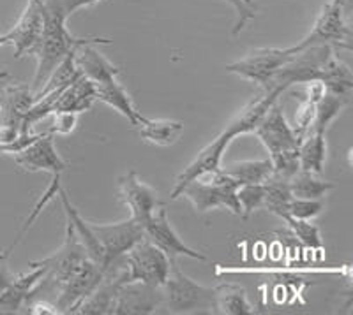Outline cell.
<instances>
[{"mask_svg":"<svg viewBox=\"0 0 353 315\" xmlns=\"http://www.w3.org/2000/svg\"><path fill=\"white\" fill-rule=\"evenodd\" d=\"M237 136H241V131H239V127L235 125V122H232V124L221 132L219 136H217L212 143L207 144V146L198 153L196 159L189 164L188 168H184V171H182L181 175L176 176L175 187H173L172 196L170 197H172V199H179V194H181L182 187H184L185 184H189L191 180L198 178V176L201 175H207V173L219 171L221 160H223L226 148H228V144Z\"/></svg>","mask_w":353,"mask_h":315,"instance_id":"10","label":"cell"},{"mask_svg":"<svg viewBox=\"0 0 353 315\" xmlns=\"http://www.w3.org/2000/svg\"><path fill=\"white\" fill-rule=\"evenodd\" d=\"M290 178H283L279 175H272L265 182V199L263 210L274 213L279 219L285 220L288 217V204L292 201V191H290Z\"/></svg>","mask_w":353,"mask_h":315,"instance_id":"27","label":"cell"},{"mask_svg":"<svg viewBox=\"0 0 353 315\" xmlns=\"http://www.w3.org/2000/svg\"><path fill=\"white\" fill-rule=\"evenodd\" d=\"M32 88L20 83L6 85L2 97H0V125L20 132L21 120H23L27 109L32 106Z\"/></svg>","mask_w":353,"mask_h":315,"instance_id":"18","label":"cell"},{"mask_svg":"<svg viewBox=\"0 0 353 315\" xmlns=\"http://www.w3.org/2000/svg\"><path fill=\"white\" fill-rule=\"evenodd\" d=\"M350 4L343 0H330L321 8L320 14L314 20V25L311 27L307 36L295 46H288L292 53H299L311 46H339V48L352 50V28L346 21Z\"/></svg>","mask_w":353,"mask_h":315,"instance_id":"4","label":"cell"},{"mask_svg":"<svg viewBox=\"0 0 353 315\" xmlns=\"http://www.w3.org/2000/svg\"><path fill=\"white\" fill-rule=\"evenodd\" d=\"M8 85V81L6 80H0V97H2V92H4V87Z\"/></svg>","mask_w":353,"mask_h":315,"instance_id":"38","label":"cell"},{"mask_svg":"<svg viewBox=\"0 0 353 315\" xmlns=\"http://www.w3.org/2000/svg\"><path fill=\"white\" fill-rule=\"evenodd\" d=\"M138 127H140L141 140L156 146H172L184 134V122L179 120L143 118Z\"/></svg>","mask_w":353,"mask_h":315,"instance_id":"23","label":"cell"},{"mask_svg":"<svg viewBox=\"0 0 353 315\" xmlns=\"http://www.w3.org/2000/svg\"><path fill=\"white\" fill-rule=\"evenodd\" d=\"M327 159L325 134H307L299 144V166L314 175L323 173Z\"/></svg>","mask_w":353,"mask_h":315,"instance_id":"26","label":"cell"},{"mask_svg":"<svg viewBox=\"0 0 353 315\" xmlns=\"http://www.w3.org/2000/svg\"><path fill=\"white\" fill-rule=\"evenodd\" d=\"M32 2H39V0H32Z\"/></svg>","mask_w":353,"mask_h":315,"instance_id":"39","label":"cell"},{"mask_svg":"<svg viewBox=\"0 0 353 315\" xmlns=\"http://www.w3.org/2000/svg\"><path fill=\"white\" fill-rule=\"evenodd\" d=\"M90 231L94 232L103 250V273H106L117 261L131 247L143 238V228L134 219L129 217L128 220L115 224H94L88 222Z\"/></svg>","mask_w":353,"mask_h":315,"instance_id":"7","label":"cell"},{"mask_svg":"<svg viewBox=\"0 0 353 315\" xmlns=\"http://www.w3.org/2000/svg\"><path fill=\"white\" fill-rule=\"evenodd\" d=\"M103 276H105V273L101 272L99 266L90 257L85 259L74 270V273L59 287L55 307L59 308L61 314H72L78 305L99 285Z\"/></svg>","mask_w":353,"mask_h":315,"instance_id":"11","label":"cell"},{"mask_svg":"<svg viewBox=\"0 0 353 315\" xmlns=\"http://www.w3.org/2000/svg\"><path fill=\"white\" fill-rule=\"evenodd\" d=\"M285 222L288 224V228L292 229L293 235L297 236L305 247L311 248V250L314 252H323L321 232L316 224H311V220L293 219V217H286Z\"/></svg>","mask_w":353,"mask_h":315,"instance_id":"29","label":"cell"},{"mask_svg":"<svg viewBox=\"0 0 353 315\" xmlns=\"http://www.w3.org/2000/svg\"><path fill=\"white\" fill-rule=\"evenodd\" d=\"M27 314H32V315H41V314H50V315H57V314H61L59 312V308L55 307V305H50L48 301H28L27 303Z\"/></svg>","mask_w":353,"mask_h":315,"instance_id":"34","label":"cell"},{"mask_svg":"<svg viewBox=\"0 0 353 315\" xmlns=\"http://www.w3.org/2000/svg\"><path fill=\"white\" fill-rule=\"evenodd\" d=\"M14 162L25 169V171H48L52 175H62L65 169V162L57 152L53 143V134L46 132L41 134L32 144H28L25 150L17 153Z\"/></svg>","mask_w":353,"mask_h":315,"instance_id":"17","label":"cell"},{"mask_svg":"<svg viewBox=\"0 0 353 315\" xmlns=\"http://www.w3.org/2000/svg\"><path fill=\"white\" fill-rule=\"evenodd\" d=\"M41 32H43V14H41L39 4L28 0L27 8L21 12L14 27L6 32L9 37V44L14 46V56L21 58L25 55H36L39 48Z\"/></svg>","mask_w":353,"mask_h":315,"instance_id":"15","label":"cell"},{"mask_svg":"<svg viewBox=\"0 0 353 315\" xmlns=\"http://www.w3.org/2000/svg\"><path fill=\"white\" fill-rule=\"evenodd\" d=\"M122 263H124L128 282H141L154 287H163L173 261L143 236L122 256Z\"/></svg>","mask_w":353,"mask_h":315,"instance_id":"6","label":"cell"},{"mask_svg":"<svg viewBox=\"0 0 353 315\" xmlns=\"http://www.w3.org/2000/svg\"><path fill=\"white\" fill-rule=\"evenodd\" d=\"M9 256H11V252L9 250H4L0 254V292L4 291L9 283H11V280L14 279V275H12V273L9 272V268L6 266V259H8Z\"/></svg>","mask_w":353,"mask_h":315,"instance_id":"35","label":"cell"},{"mask_svg":"<svg viewBox=\"0 0 353 315\" xmlns=\"http://www.w3.org/2000/svg\"><path fill=\"white\" fill-rule=\"evenodd\" d=\"M46 270L36 263H30V270L14 275L8 287L0 292V314H18L36 296L37 287L43 283Z\"/></svg>","mask_w":353,"mask_h":315,"instance_id":"16","label":"cell"},{"mask_svg":"<svg viewBox=\"0 0 353 315\" xmlns=\"http://www.w3.org/2000/svg\"><path fill=\"white\" fill-rule=\"evenodd\" d=\"M163 291V308L170 314H193V312H214V289L203 287L189 279L184 272L173 266L166 279Z\"/></svg>","mask_w":353,"mask_h":315,"instance_id":"5","label":"cell"},{"mask_svg":"<svg viewBox=\"0 0 353 315\" xmlns=\"http://www.w3.org/2000/svg\"><path fill=\"white\" fill-rule=\"evenodd\" d=\"M119 191H121V196L124 199L125 206L131 212V219L137 220L141 228L149 222L152 213L163 204L159 201L157 192L150 185L141 182L134 171H129L124 176H121V180H119Z\"/></svg>","mask_w":353,"mask_h":315,"instance_id":"13","label":"cell"},{"mask_svg":"<svg viewBox=\"0 0 353 315\" xmlns=\"http://www.w3.org/2000/svg\"><path fill=\"white\" fill-rule=\"evenodd\" d=\"M265 199V185L263 184H249L241 185L237 188V201L241 204V217L249 219L256 210L263 208Z\"/></svg>","mask_w":353,"mask_h":315,"instance_id":"30","label":"cell"},{"mask_svg":"<svg viewBox=\"0 0 353 315\" xmlns=\"http://www.w3.org/2000/svg\"><path fill=\"white\" fill-rule=\"evenodd\" d=\"M53 124L52 129H50V134H62V136H68L74 131L77 127V120L78 115L74 113H68V111H53Z\"/></svg>","mask_w":353,"mask_h":315,"instance_id":"32","label":"cell"},{"mask_svg":"<svg viewBox=\"0 0 353 315\" xmlns=\"http://www.w3.org/2000/svg\"><path fill=\"white\" fill-rule=\"evenodd\" d=\"M143 235L145 238L150 239L156 247H159L161 250L165 252L166 256H168L172 261H175L176 257H181V256L191 257V259H198V261H207V256H205V254L193 250V248H189L188 245L182 241L181 236L176 235L175 229L170 226L168 213H166L165 204H161L156 212L152 213L149 222L145 224Z\"/></svg>","mask_w":353,"mask_h":315,"instance_id":"12","label":"cell"},{"mask_svg":"<svg viewBox=\"0 0 353 315\" xmlns=\"http://www.w3.org/2000/svg\"><path fill=\"white\" fill-rule=\"evenodd\" d=\"M74 64L81 72V76L88 78L96 85L105 83L121 74V67H117L113 62H110L103 53L94 48L92 44H83L74 50Z\"/></svg>","mask_w":353,"mask_h":315,"instance_id":"19","label":"cell"},{"mask_svg":"<svg viewBox=\"0 0 353 315\" xmlns=\"http://www.w3.org/2000/svg\"><path fill=\"white\" fill-rule=\"evenodd\" d=\"M237 182L223 173V169L207 173L191 180L182 187L179 197H185L198 213L225 208L233 215H241V204L237 201Z\"/></svg>","mask_w":353,"mask_h":315,"instance_id":"3","label":"cell"},{"mask_svg":"<svg viewBox=\"0 0 353 315\" xmlns=\"http://www.w3.org/2000/svg\"><path fill=\"white\" fill-rule=\"evenodd\" d=\"M288 184L292 196L301 197V199H323L334 188L332 182L323 180L321 175L304 171V169H299L295 175L290 176Z\"/></svg>","mask_w":353,"mask_h":315,"instance_id":"25","label":"cell"},{"mask_svg":"<svg viewBox=\"0 0 353 315\" xmlns=\"http://www.w3.org/2000/svg\"><path fill=\"white\" fill-rule=\"evenodd\" d=\"M214 312L223 315H248L256 310L249 303L248 294L241 285L221 283L214 289Z\"/></svg>","mask_w":353,"mask_h":315,"instance_id":"22","label":"cell"},{"mask_svg":"<svg viewBox=\"0 0 353 315\" xmlns=\"http://www.w3.org/2000/svg\"><path fill=\"white\" fill-rule=\"evenodd\" d=\"M225 2H228V4L235 9V12H237V21H235V27H233L232 30L233 36H237L241 30H244L245 23H248L249 20H253L254 14H256V8H254V6L244 4V0H225Z\"/></svg>","mask_w":353,"mask_h":315,"instance_id":"33","label":"cell"},{"mask_svg":"<svg viewBox=\"0 0 353 315\" xmlns=\"http://www.w3.org/2000/svg\"><path fill=\"white\" fill-rule=\"evenodd\" d=\"M96 90L97 100L108 104L110 108L117 109V111L121 113L122 116H125V118L129 120V124L134 125V127H138V125L141 124V120H143L145 116H141L140 111H137L131 97L125 92L124 87L117 81V78L105 81V83L96 85Z\"/></svg>","mask_w":353,"mask_h":315,"instance_id":"21","label":"cell"},{"mask_svg":"<svg viewBox=\"0 0 353 315\" xmlns=\"http://www.w3.org/2000/svg\"><path fill=\"white\" fill-rule=\"evenodd\" d=\"M157 308H163V291L161 287L147 285L141 282L122 283L113 301L112 314H154Z\"/></svg>","mask_w":353,"mask_h":315,"instance_id":"14","label":"cell"},{"mask_svg":"<svg viewBox=\"0 0 353 315\" xmlns=\"http://www.w3.org/2000/svg\"><path fill=\"white\" fill-rule=\"evenodd\" d=\"M295 56L290 48H258L249 52L244 58L226 65V71L265 88L272 76Z\"/></svg>","mask_w":353,"mask_h":315,"instance_id":"8","label":"cell"},{"mask_svg":"<svg viewBox=\"0 0 353 315\" xmlns=\"http://www.w3.org/2000/svg\"><path fill=\"white\" fill-rule=\"evenodd\" d=\"M43 14V32H41L39 48L36 52L37 69L34 76L32 92L36 94L44 81L53 72V69L62 60L83 44H112L108 37H77L65 27V20L71 17L65 0H39L37 2Z\"/></svg>","mask_w":353,"mask_h":315,"instance_id":"1","label":"cell"},{"mask_svg":"<svg viewBox=\"0 0 353 315\" xmlns=\"http://www.w3.org/2000/svg\"><path fill=\"white\" fill-rule=\"evenodd\" d=\"M97 100L96 83L88 78L80 76L77 81H72L64 92L59 96L53 111H68V113H83L92 109L94 102Z\"/></svg>","mask_w":353,"mask_h":315,"instance_id":"20","label":"cell"},{"mask_svg":"<svg viewBox=\"0 0 353 315\" xmlns=\"http://www.w3.org/2000/svg\"><path fill=\"white\" fill-rule=\"evenodd\" d=\"M348 102V97L337 96V94L325 90L316 104L314 118L313 124H311V129H309V134H325L329 125L337 118V115L345 109V106Z\"/></svg>","mask_w":353,"mask_h":315,"instance_id":"28","label":"cell"},{"mask_svg":"<svg viewBox=\"0 0 353 315\" xmlns=\"http://www.w3.org/2000/svg\"><path fill=\"white\" fill-rule=\"evenodd\" d=\"M323 201L321 199H301L292 197L288 204V217L301 220H311L323 212Z\"/></svg>","mask_w":353,"mask_h":315,"instance_id":"31","label":"cell"},{"mask_svg":"<svg viewBox=\"0 0 353 315\" xmlns=\"http://www.w3.org/2000/svg\"><path fill=\"white\" fill-rule=\"evenodd\" d=\"M253 134L267 148L274 175L290 178L301 169L299 166V144L301 143H299L292 125L286 122V116L279 104L274 102L270 106Z\"/></svg>","mask_w":353,"mask_h":315,"instance_id":"2","label":"cell"},{"mask_svg":"<svg viewBox=\"0 0 353 315\" xmlns=\"http://www.w3.org/2000/svg\"><path fill=\"white\" fill-rule=\"evenodd\" d=\"M225 175L237 182V185L249 184H265L274 175L272 162L265 160H241V162L228 164L226 168H221Z\"/></svg>","mask_w":353,"mask_h":315,"instance_id":"24","label":"cell"},{"mask_svg":"<svg viewBox=\"0 0 353 315\" xmlns=\"http://www.w3.org/2000/svg\"><path fill=\"white\" fill-rule=\"evenodd\" d=\"M88 259L87 250L83 248L81 241L78 239L77 232L72 229L71 222H68L65 228V239L62 247L57 252H53L50 257H44L41 261H34L36 264L43 266L46 270L43 282H48L53 291H59L62 283L74 273L78 266Z\"/></svg>","mask_w":353,"mask_h":315,"instance_id":"9","label":"cell"},{"mask_svg":"<svg viewBox=\"0 0 353 315\" xmlns=\"http://www.w3.org/2000/svg\"><path fill=\"white\" fill-rule=\"evenodd\" d=\"M4 44H9V37L8 34H0V46H4Z\"/></svg>","mask_w":353,"mask_h":315,"instance_id":"37","label":"cell"},{"mask_svg":"<svg viewBox=\"0 0 353 315\" xmlns=\"http://www.w3.org/2000/svg\"><path fill=\"white\" fill-rule=\"evenodd\" d=\"M99 0H65V6H68L69 12H77L78 9H83V8H90V6L97 4Z\"/></svg>","mask_w":353,"mask_h":315,"instance_id":"36","label":"cell"}]
</instances>
